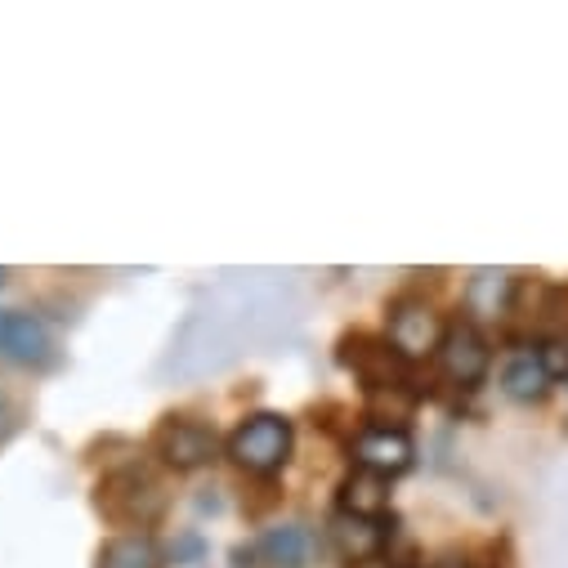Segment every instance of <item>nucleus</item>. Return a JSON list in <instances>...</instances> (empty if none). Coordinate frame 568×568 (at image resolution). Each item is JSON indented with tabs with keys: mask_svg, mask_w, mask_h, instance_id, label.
I'll list each match as a JSON object with an SVG mask.
<instances>
[{
	"mask_svg": "<svg viewBox=\"0 0 568 568\" xmlns=\"http://www.w3.org/2000/svg\"><path fill=\"white\" fill-rule=\"evenodd\" d=\"M501 389L515 398V403H537L546 398L550 389V372L537 354H515L506 367H501Z\"/></svg>",
	"mask_w": 568,
	"mask_h": 568,
	"instance_id": "4468645a",
	"label": "nucleus"
},
{
	"mask_svg": "<svg viewBox=\"0 0 568 568\" xmlns=\"http://www.w3.org/2000/svg\"><path fill=\"white\" fill-rule=\"evenodd\" d=\"M435 363H439V372H444L453 385L475 389V385L488 376L493 345H488V336L479 332V323L457 318V323H448V332H444V345H439Z\"/></svg>",
	"mask_w": 568,
	"mask_h": 568,
	"instance_id": "39448f33",
	"label": "nucleus"
},
{
	"mask_svg": "<svg viewBox=\"0 0 568 568\" xmlns=\"http://www.w3.org/2000/svg\"><path fill=\"white\" fill-rule=\"evenodd\" d=\"M0 358H10L19 367H54L59 349H54V336L50 327L37 318V314H23V310H0Z\"/></svg>",
	"mask_w": 568,
	"mask_h": 568,
	"instance_id": "0eeeda50",
	"label": "nucleus"
},
{
	"mask_svg": "<svg viewBox=\"0 0 568 568\" xmlns=\"http://www.w3.org/2000/svg\"><path fill=\"white\" fill-rule=\"evenodd\" d=\"M171 506L166 484L144 470V466H125L103 475V484L94 488V510L121 528H153Z\"/></svg>",
	"mask_w": 568,
	"mask_h": 568,
	"instance_id": "f257e3e1",
	"label": "nucleus"
},
{
	"mask_svg": "<svg viewBox=\"0 0 568 568\" xmlns=\"http://www.w3.org/2000/svg\"><path fill=\"white\" fill-rule=\"evenodd\" d=\"M10 430H14V403H10L6 385H0V439H10Z\"/></svg>",
	"mask_w": 568,
	"mask_h": 568,
	"instance_id": "2eb2a0df",
	"label": "nucleus"
},
{
	"mask_svg": "<svg viewBox=\"0 0 568 568\" xmlns=\"http://www.w3.org/2000/svg\"><path fill=\"white\" fill-rule=\"evenodd\" d=\"M444 318L430 301L420 296H398L385 310V345L403 358V363H420V358H435L444 345Z\"/></svg>",
	"mask_w": 568,
	"mask_h": 568,
	"instance_id": "7ed1b4c3",
	"label": "nucleus"
},
{
	"mask_svg": "<svg viewBox=\"0 0 568 568\" xmlns=\"http://www.w3.org/2000/svg\"><path fill=\"white\" fill-rule=\"evenodd\" d=\"M510 287H515V277L506 268H479L470 277V287H466V305L470 314L479 318H501L506 305H510Z\"/></svg>",
	"mask_w": 568,
	"mask_h": 568,
	"instance_id": "ddd939ff",
	"label": "nucleus"
},
{
	"mask_svg": "<svg viewBox=\"0 0 568 568\" xmlns=\"http://www.w3.org/2000/svg\"><path fill=\"white\" fill-rule=\"evenodd\" d=\"M341 510L345 515H363V519H381L389 510V479H381L372 470H354L341 484Z\"/></svg>",
	"mask_w": 568,
	"mask_h": 568,
	"instance_id": "f8f14e48",
	"label": "nucleus"
},
{
	"mask_svg": "<svg viewBox=\"0 0 568 568\" xmlns=\"http://www.w3.org/2000/svg\"><path fill=\"white\" fill-rule=\"evenodd\" d=\"M341 363L372 389V394H398L407 385V363L385 345V341H372L363 332L345 336L341 341Z\"/></svg>",
	"mask_w": 568,
	"mask_h": 568,
	"instance_id": "423d86ee",
	"label": "nucleus"
},
{
	"mask_svg": "<svg viewBox=\"0 0 568 568\" xmlns=\"http://www.w3.org/2000/svg\"><path fill=\"white\" fill-rule=\"evenodd\" d=\"M237 555H255L268 568H305L314 555V537L305 524H277V528H264L260 541L251 550H237Z\"/></svg>",
	"mask_w": 568,
	"mask_h": 568,
	"instance_id": "1a4fd4ad",
	"label": "nucleus"
},
{
	"mask_svg": "<svg viewBox=\"0 0 568 568\" xmlns=\"http://www.w3.org/2000/svg\"><path fill=\"white\" fill-rule=\"evenodd\" d=\"M435 568H466V564H457V559H439Z\"/></svg>",
	"mask_w": 568,
	"mask_h": 568,
	"instance_id": "dca6fc26",
	"label": "nucleus"
},
{
	"mask_svg": "<svg viewBox=\"0 0 568 568\" xmlns=\"http://www.w3.org/2000/svg\"><path fill=\"white\" fill-rule=\"evenodd\" d=\"M412 439L407 430H398V425H367V430L354 439V466L358 470H372L381 479H394L403 470H412Z\"/></svg>",
	"mask_w": 568,
	"mask_h": 568,
	"instance_id": "6e6552de",
	"label": "nucleus"
},
{
	"mask_svg": "<svg viewBox=\"0 0 568 568\" xmlns=\"http://www.w3.org/2000/svg\"><path fill=\"white\" fill-rule=\"evenodd\" d=\"M94 568H162V546L149 532H121L99 546Z\"/></svg>",
	"mask_w": 568,
	"mask_h": 568,
	"instance_id": "9b49d317",
	"label": "nucleus"
},
{
	"mask_svg": "<svg viewBox=\"0 0 568 568\" xmlns=\"http://www.w3.org/2000/svg\"><path fill=\"white\" fill-rule=\"evenodd\" d=\"M215 430L202 420H189V416H166L158 430H153V453L162 457V466H171L175 475H189V470H202L215 462Z\"/></svg>",
	"mask_w": 568,
	"mask_h": 568,
	"instance_id": "20e7f679",
	"label": "nucleus"
},
{
	"mask_svg": "<svg viewBox=\"0 0 568 568\" xmlns=\"http://www.w3.org/2000/svg\"><path fill=\"white\" fill-rule=\"evenodd\" d=\"M292 420L277 412H255L246 416L237 430L229 435V457L246 470V475H277L292 462Z\"/></svg>",
	"mask_w": 568,
	"mask_h": 568,
	"instance_id": "f03ea898",
	"label": "nucleus"
},
{
	"mask_svg": "<svg viewBox=\"0 0 568 568\" xmlns=\"http://www.w3.org/2000/svg\"><path fill=\"white\" fill-rule=\"evenodd\" d=\"M332 541H336V550H341L345 559L363 564V559H376V555H381V546H385V524H381V519H363V515L336 510V519H332Z\"/></svg>",
	"mask_w": 568,
	"mask_h": 568,
	"instance_id": "9d476101",
	"label": "nucleus"
},
{
	"mask_svg": "<svg viewBox=\"0 0 568 568\" xmlns=\"http://www.w3.org/2000/svg\"><path fill=\"white\" fill-rule=\"evenodd\" d=\"M0 282H6V268H0Z\"/></svg>",
	"mask_w": 568,
	"mask_h": 568,
	"instance_id": "f3484780",
	"label": "nucleus"
}]
</instances>
